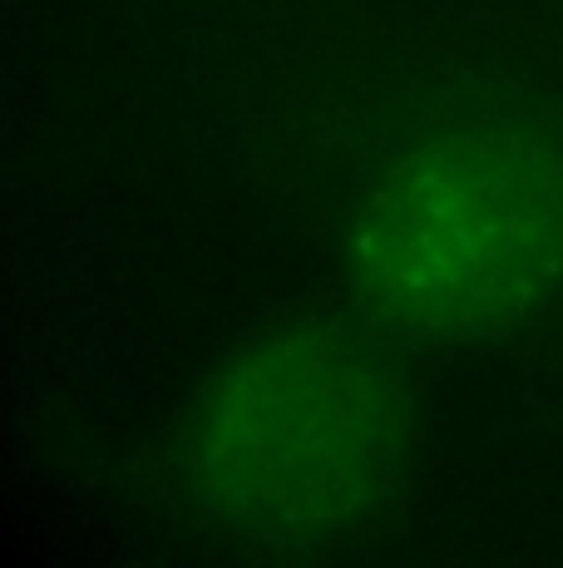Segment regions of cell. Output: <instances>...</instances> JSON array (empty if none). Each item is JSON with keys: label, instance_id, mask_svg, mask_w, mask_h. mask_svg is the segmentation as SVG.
I'll list each match as a JSON object with an SVG mask.
<instances>
[{"label": "cell", "instance_id": "cell-1", "mask_svg": "<svg viewBox=\"0 0 563 568\" xmlns=\"http://www.w3.org/2000/svg\"><path fill=\"white\" fill-rule=\"evenodd\" d=\"M351 277L381 326L480 342L563 282V139L464 119L386 163L351 227Z\"/></svg>", "mask_w": 563, "mask_h": 568}, {"label": "cell", "instance_id": "cell-2", "mask_svg": "<svg viewBox=\"0 0 563 568\" xmlns=\"http://www.w3.org/2000/svg\"><path fill=\"white\" fill-rule=\"evenodd\" d=\"M410 390L386 346L337 322L257 336L188 415L198 505L253 539L301 544L371 515L406 469Z\"/></svg>", "mask_w": 563, "mask_h": 568}]
</instances>
